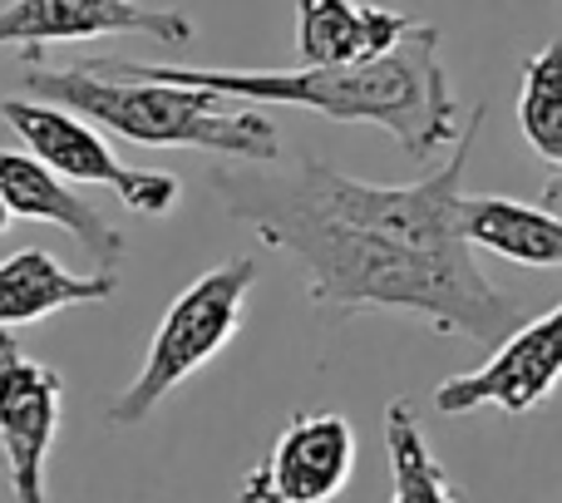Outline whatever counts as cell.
<instances>
[{"mask_svg": "<svg viewBox=\"0 0 562 503\" xmlns=\"http://www.w3.org/2000/svg\"><path fill=\"white\" fill-rule=\"evenodd\" d=\"M562 380V301L548 316L514 326L498 350L469 376H449L435 390L439 415H469V410L498 405L504 415L538 410Z\"/></svg>", "mask_w": 562, "mask_h": 503, "instance_id": "52a82bcc", "label": "cell"}, {"mask_svg": "<svg viewBox=\"0 0 562 503\" xmlns=\"http://www.w3.org/2000/svg\"><path fill=\"white\" fill-rule=\"evenodd\" d=\"M257 484L281 503H326L356 474V429L336 410L296 415L272 445L262 469H252Z\"/></svg>", "mask_w": 562, "mask_h": 503, "instance_id": "9c48e42d", "label": "cell"}, {"mask_svg": "<svg viewBox=\"0 0 562 503\" xmlns=\"http://www.w3.org/2000/svg\"><path fill=\"white\" fill-rule=\"evenodd\" d=\"M296 5V55L301 65H350L375 59L405 35L415 20L360 0H291Z\"/></svg>", "mask_w": 562, "mask_h": 503, "instance_id": "7c38bea8", "label": "cell"}, {"mask_svg": "<svg viewBox=\"0 0 562 503\" xmlns=\"http://www.w3.org/2000/svg\"><path fill=\"white\" fill-rule=\"evenodd\" d=\"M479 119L469 114L439 174L405 188L366 183L321 158H301L281 174L227 158L207 168V188L267 247L296 261L316 311H405L445 336L498 346L528 316L514 291L479 271L474 247L459 233Z\"/></svg>", "mask_w": 562, "mask_h": 503, "instance_id": "6da1fadb", "label": "cell"}, {"mask_svg": "<svg viewBox=\"0 0 562 503\" xmlns=\"http://www.w3.org/2000/svg\"><path fill=\"white\" fill-rule=\"evenodd\" d=\"M5 227H10V213H5V203H0V233H5Z\"/></svg>", "mask_w": 562, "mask_h": 503, "instance_id": "e0dca14e", "label": "cell"}, {"mask_svg": "<svg viewBox=\"0 0 562 503\" xmlns=\"http://www.w3.org/2000/svg\"><path fill=\"white\" fill-rule=\"evenodd\" d=\"M104 35H148L164 45H188L193 20H188V10H158L144 0H10L0 10V49L15 45L35 65L59 40Z\"/></svg>", "mask_w": 562, "mask_h": 503, "instance_id": "ba28073f", "label": "cell"}, {"mask_svg": "<svg viewBox=\"0 0 562 503\" xmlns=\"http://www.w3.org/2000/svg\"><path fill=\"white\" fill-rule=\"evenodd\" d=\"M0 119L5 128L40 158L55 168L65 183H104L119 193V203L134 208L138 217H164L183 198L178 174H158V168H128L124 158L109 148L104 128L89 119L69 114L45 99H0Z\"/></svg>", "mask_w": 562, "mask_h": 503, "instance_id": "5b68a950", "label": "cell"}, {"mask_svg": "<svg viewBox=\"0 0 562 503\" xmlns=\"http://www.w3.org/2000/svg\"><path fill=\"white\" fill-rule=\"evenodd\" d=\"M10 134V128H5V119H0V138H5ZM10 138H15V134H10Z\"/></svg>", "mask_w": 562, "mask_h": 503, "instance_id": "ac0fdd59", "label": "cell"}, {"mask_svg": "<svg viewBox=\"0 0 562 503\" xmlns=\"http://www.w3.org/2000/svg\"><path fill=\"white\" fill-rule=\"evenodd\" d=\"M119 291L114 267L65 271L45 247H20L0 261V331L45 321L69 306H99Z\"/></svg>", "mask_w": 562, "mask_h": 503, "instance_id": "8fae6325", "label": "cell"}, {"mask_svg": "<svg viewBox=\"0 0 562 503\" xmlns=\"http://www.w3.org/2000/svg\"><path fill=\"white\" fill-rule=\"evenodd\" d=\"M518 128L528 148L548 168H562V40L543 45L524 65V94H518Z\"/></svg>", "mask_w": 562, "mask_h": 503, "instance_id": "9a60e30c", "label": "cell"}, {"mask_svg": "<svg viewBox=\"0 0 562 503\" xmlns=\"http://www.w3.org/2000/svg\"><path fill=\"white\" fill-rule=\"evenodd\" d=\"M25 89L45 104H59L99 124L104 134H119L144 148H198V154L243 158V164H277L281 158L277 124L257 109H223L207 89L134 75L124 59H99V65L79 69L30 65Z\"/></svg>", "mask_w": 562, "mask_h": 503, "instance_id": "3957f363", "label": "cell"}, {"mask_svg": "<svg viewBox=\"0 0 562 503\" xmlns=\"http://www.w3.org/2000/svg\"><path fill=\"white\" fill-rule=\"evenodd\" d=\"M243 503H257V499H243Z\"/></svg>", "mask_w": 562, "mask_h": 503, "instance_id": "d6986e66", "label": "cell"}, {"mask_svg": "<svg viewBox=\"0 0 562 503\" xmlns=\"http://www.w3.org/2000/svg\"><path fill=\"white\" fill-rule=\"evenodd\" d=\"M59 395H65L59 370L30 360L20 340L0 331V455L15 503H49L45 465L59 435Z\"/></svg>", "mask_w": 562, "mask_h": 503, "instance_id": "8992f818", "label": "cell"}, {"mask_svg": "<svg viewBox=\"0 0 562 503\" xmlns=\"http://www.w3.org/2000/svg\"><path fill=\"white\" fill-rule=\"evenodd\" d=\"M385 449H390V503H464L449 469L435 459L425 425L415 420L409 400L385 405Z\"/></svg>", "mask_w": 562, "mask_h": 503, "instance_id": "5bb4252c", "label": "cell"}, {"mask_svg": "<svg viewBox=\"0 0 562 503\" xmlns=\"http://www.w3.org/2000/svg\"><path fill=\"white\" fill-rule=\"evenodd\" d=\"M252 287H257V261L233 257L223 267L203 271L193 287L178 291L173 306L158 321L154 340H148L138 376L109 400V420L114 425H144L188 376H198L213 356H223L233 346L237 326H243Z\"/></svg>", "mask_w": 562, "mask_h": 503, "instance_id": "277c9868", "label": "cell"}, {"mask_svg": "<svg viewBox=\"0 0 562 503\" xmlns=\"http://www.w3.org/2000/svg\"><path fill=\"white\" fill-rule=\"evenodd\" d=\"M0 203L10 217H25V223H49L59 233H69L99 267H114L119 252H124V233L99 213L89 198L75 193V183L45 168L30 148H5L0 144Z\"/></svg>", "mask_w": 562, "mask_h": 503, "instance_id": "30bf717a", "label": "cell"}, {"mask_svg": "<svg viewBox=\"0 0 562 503\" xmlns=\"http://www.w3.org/2000/svg\"><path fill=\"white\" fill-rule=\"evenodd\" d=\"M459 233L518 267H562V213L518 198H459Z\"/></svg>", "mask_w": 562, "mask_h": 503, "instance_id": "4fadbf2b", "label": "cell"}, {"mask_svg": "<svg viewBox=\"0 0 562 503\" xmlns=\"http://www.w3.org/2000/svg\"><path fill=\"white\" fill-rule=\"evenodd\" d=\"M134 75L168 85L207 89L217 99H257L326 114L336 124H375L409 154V164H429L439 148L459 138V99L449 69L439 59V25H415L375 59L350 65H296V69H193V65H138Z\"/></svg>", "mask_w": 562, "mask_h": 503, "instance_id": "7a4b0ae2", "label": "cell"}, {"mask_svg": "<svg viewBox=\"0 0 562 503\" xmlns=\"http://www.w3.org/2000/svg\"><path fill=\"white\" fill-rule=\"evenodd\" d=\"M243 499H257V503H281V499H272L262 484H257V474H247V484H243Z\"/></svg>", "mask_w": 562, "mask_h": 503, "instance_id": "2e32d148", "label": "cell"}]
</instances>
